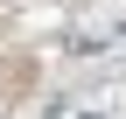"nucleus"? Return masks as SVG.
Returning a JSON list of instances; mask_svg holds the SVG:
<instances>
[{"mask_svg":"<svg viewBox=\"0 0 126 119\" xmlns=\"http://www.w3.org/2000/svg\"><path fill=\"white\" fill-rule=\"evenodd\" d=\"M84 119H98V112H84Z\"/></svg>","mask_w":126,"mask_h":119,"instance_id":"obj_1","label":"nucleus"}]
</instances>
